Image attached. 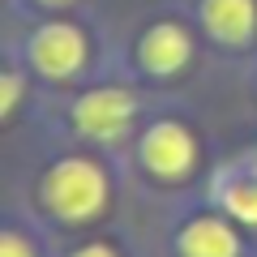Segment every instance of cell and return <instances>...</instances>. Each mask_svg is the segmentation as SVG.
I'll return each mask as SVG.
<instances>
[{"instance_id": "5b68a950", "label": "cell", "mask_w": 257, "mask_h": 257, "mask_svg": "<svg viewBox=\"0 0 257 257\" xmlns=\"http://www.w3.org/2000/svg\"><path fill=\"white\" fill-rule=\"evenodd\" d=\"M193 30L184 26V22H176V18H163V22H155V26H146L142 30V39H138V69L142 73H150V77H176L180 69H189V60H193Z\"/></svg>"}, {"instance_id": "9c48e42d", "label": "cell", "mask_w": 257, "mask_h": 257, "mask_svg": "<svg viewBox=\"0 0 257 257\" xmlns=\"http://www.w3.org/2000/svg\"><path fill=\"white\" fill-rule=\"evenodd\" d=\"M22 94H26V73H22L18 64H9V69H5V82H0V111H5V120L18 111Z\"/></svg>"}, {"instance_id": "52a82bcc", "label": "cell", "mask_w": 257, "mask_h": 257, "mask_svg": "<svg viewBox=\"0 0 257 257\" xmlns=\"http://www.w3.org/2000/svg\"><path fill=\"white\" fill-rule=\"evenodd\" d=\"M180 257H240V236L227 214H197L176 236Z\"/></svg>"}, {"instance_id": "3957f363", "label": "cell", "mask_w": 257, "mask_h": 257, "mask_svg": "<svg viewBox=\"0 0 257 257\" xmlns=\"http://www.w3.org/2000/svg\"><path fill=\"white\" fill-rule=\"evenodd\" d=\"M26 60L35 73H43L47 82H69L86 69L90 60V39L82 35V26L73 22H43L35 26V35L26 39Z\"/></svg>"}, {"instance_id": "8fae6325", "label": "cell", "mask_w": 257, "mask_h": 257, "mask_svg": "<svg viewBox=\"0 0 257 257\" xmlns=\"http://www.w3.org/2000/svg\"><path fill=\"white\" fill-rule=\"evenodd\" d=\"M69 257H120V253L107 244V240H86V244H77Z\"/></svg>"}, {"instance_id": "277c9868", "label": "cell", "mask_w": 257, "mask_h": 257, "mask_svg": "<svg viewBox=\"0 0 257 257\" xmlns=\"http://www.w3.org/2000/svg\"><path fill=\"white\" fill-rule=\"evenodd\" d=\"M133 116H138V99H133V90H124V86H94V90L77 94L73 107H69L73 128L82 138H90V142H103V146L124 138L128 124H133Z\"/></svg>"}, {"instance_id": "30bf717a", "label": "cell", "mask_w": 257, "mask_h": 257, "mask_svg": "<svg viewBox=\"0 0 257 257\" xmlns=\"http://www.w3.org/2000/svg\"><path fill=\"white\" fill-rule=\"evenodd\" d=\"M0 257H39V248H35L30 236H22L18 227H9L0 236Z\"/></svg>"}, {"instance_id": "7c38bea8", "label": "cell", "mask_w": 257, "mask_h": 257, "mask_svg": "<svg viewBox=\"0 0 257 257\" xmlns=\"http://www.w3.org/2000/svg\"><path fill=\"white\" fill-rule=\"evenodd\" d=\"M39 5H69V0H39Z\"/></svg>"}, {"instance_id": "8992f818", "label": "cell", "mask_w": 257, "mask_h": 257, "mask_svg": "<svg viewBox=\"0 0 257 257\" xmlns=\"http://www.w3.org/2000/svg\"><path fill=\"white\" fill-rule=\"evenodd\" d=\"M197 22L210 39L244 47L257 35V0H197Z\"/></svg>"}, {"instance_id": "7a4b0ae2", "label": "cell", "mask_w": 257, "mask_h": 257, "mask_svg": "<svg viewBox=\"0 0 257 257\" xmlns=\"http://www.w3.org/2000/svg\"><path fill=\"white\" fill-rule=\"evenodd\" d=\"M138 163L155 180H189L197 172V133L184 120H155L138 138Z\"/></svg>"}, {"instance_id": "ba28073f", "label": "cell", "mask_w": 257, "mask_h": 257, "mask_svg": "<svg viewBox=\"0 0 257 257\" xmlns=\"http://www.w3.org/2000/svg\"><path fill=\"white\" fill-rule=\"evenodd\" d=\"M214 197L231 223L257 227V159H240L236 167H227L214 184Z\"/></svg>"}, {"instance_id": "6da1fadb", "label": "cell", "mask_w": 257, "mask_h": 257, "mask_svg": "<svg viewBox=\"0 0 257 257\" xmlns=\"http://www.w3.org/2000/svg\"><path fill=\"white\" fill-rule=\"evenodd\" d=\"M39 202H43V210L56 223H64V227H86L111 202L107 172L86 155L56 159L43 172V180H39Z\"/></svg>"}]
</instances>
